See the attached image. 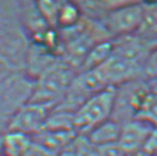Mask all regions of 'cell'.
Returning a JSON list of instances; mask_svg holds the SVG:
<instances>
[{
    "label": "cell",
    "instance_id": "obj_1",
    "mask_svg": "<svg viewBox=\"0 0 157 156\" xmlns=\"http://www.w3.org/2000/svg\"><path fill=\"white\" fill-rule=\"evenodd\" d=\"M76 72L72 65L58 57L56 61L32 81L28 101L52 107L56 106L65 95Z\"/></svg>",
    "mask_w": 157,
    "mask_h": 156
},
{
    "label": "cell",
    "instance_id": "obj_2",
    "mask_svg": "<svg viewBox=\"0 0 157 156\" xmlns=\"http://www.w3.org/2000/svg\"><path fill=\"white\" fill-rule=\"evenodd\" d=\"M115 87H107L84 101L73 112V128L86 134L98 124L111 119L114 109Z\"/></svg>",
    "mask_w": 157,
    "mask_h": 156
},
{
    "label": "cell",
    "instance_id": "obj_3",
    "mask_svg": "<svg viewBox=\"0 0 157 156\" xmlns=\"http://www.w3.org/2000/svg\"><path fill=\"white\" fill-rule=\"evenodd\" d=\"M156 81L144 76L115 88L114 109L111 119L121 124L136 119L146 95Z\"/></svg>",
    "mask_w": 157,
    "mask_h": 156
},
{
    "label": "cell",
    "instance_id": "obj_4",
    "mask_svg": "<svg viewBox=\"0 0 157 156\" xmlns=\"http://www.w3.org/2000/svg\"><path fill=\"white\" fill-rule=\"evenodd\" d=\"M100 22L111 38L137 32L144 20V3L133 2L120 6L103 14Z\"/></svg>",
    "mask_w": 157,
    "mask_h": 156
},
{
    "label": "cell",
    "instance_id": "obj_5",
    "mask_svg": "<svg viewBox=\"0 0 157 156\" xmlns=\"http://www.w3.org/2000/svg\"><path fill=\"white\" fill-rule=\"evenodd\" d=\"M52 109L53 107L50 105L25 101L11 114L7 124V130L17 131L33 137L44 128Z\"/></svg>",
    "mask_w": 157,
    "mask_h": 156
},
{
    "label": "cell",
    "instance_id": "obj_6",
    "mask_svg": "<svg viewBox=\"0 0 157 156\" xmlns=\"http://www.w3.org/2000/svg\"><path fill=\"white\" fill-rule=\"evenodd\" d=\"M151 128L149 124L140 119H133L122 123L118 145L127 156L135 155L144 145Z\"/></svg>",
    "mask_w": 157,
    "mask_h": 156
},
{
    "label": "cell",
    "instance_id": "obj_7",
    "mask_svg": "<svg viewBox=\"0 0 157 156\" xmlns=\"http://www.w3.org/2000/svg\"><path fill=\"white\" fill-rule=\"evenodd\" d=\"M58 58L53 51L45 45L33 42L25 51V71L29 79L33 81Z\"/></svg>",
    "mask_w": 157,
    "mask_h": 156
},
{
    "label": "cell",
    "instance_id": "obj_8",
    "mask_svg": "<svg viewBox=\"0 0 157 156\" xmlns=\"http://www.w3.org/2000/svg\"><path fill=\"white\" fill-rule=\"evenodd\" d=\"M78 135L73 130H50L43 128L42 131L36 134L32 139L33 142L38 143L54 155H58L60 150L69 145L72 139Z\"/></svg>",
    "mask_w": 157,
    "mask_h": 156
},
{
    "label": "cell",
    "instance_id": "obj_9",
    "mask_svg": "<svg viewBox=\"0 0 157 156\" xmlns=\"http://www.w3.org/2000/svg\"><path fill=\"white\" fill-rule=\"evenodd\" d=\"M33 142L30 135L7 130L0 136V154L2 156H22Z\"/></svg>",
    "mask_w": 157,
    "mask_h": 156
},
{
    "label": "cell",
    "instance_id": "obj_10",
    "mask_svg": "<svg viewBox=\"0 0 157 156\" xmlns=\"http://www.w3.org/2000/svg\"><path fill=\"white\" fill-rule=\"evenodd\" d=\"M121 123L116 122L113 119H109L107 121L92 128L89 133L84 134V135L96 147L107 144H113V143H117L120 132H121Z\"/></svg>",
    "mask_w": 157,
    "mask_h": 156
},
{
    "label": "cell",
    "instance_id": "obj_11",
    "mask_svg": "<svg viewBox=\"0 0 157 156\" xmlns=\"http://www.w3.org/2000/svg\"><path fill=\"white\" fill-rule=\"evenodd\" d=\"M82 14L91 18H100L103 14L127 3L142 2V0H72Z\"/></svg>",
    "mask_w": 157,
    "mask_h": 156
},
{
    "label": "cell",
    "instance_id": "obj_12",
    "mask_svg": "<svg viewBox=\"0 0 157 156\" xmlns=\"http://www.w3.org/2000/svg\"><path fill=\"white\" fill-rule=\"evenodd\" d=\"M113 50L112 39L104 40L96 43L94 47L86 53L81 65L78 71H87V70H94L106 61L107 58L111 56Z\"/></svg>",
    "mask_w": 157,
    "mask_h": 156
},
{
    "label": "cell",
    "instance_id": "obj_13",
    "mask_svg": "<svg viewBox=\"0 0 157 156\" xmlns=\"http://www.w3.org/2000/svg\"><path fill=\"white\" fill-rule=\"evenodd\" d=\"M82 17L83 14L75 2H73L72 0H64L58 12L56 29L62 30L71 28L75 25L82 19Z\"/></svg>",
    "mask_w": 157,
    "mask_h": 156
},
{
    "label": "cell",
    "instance_id": "obj_14",
    "mask_svg": "<svg viewBox=\"0 0 157 156\" xmlns=\"http://www.w3.org/2000/svg\"><path fill=\"white\" fill-rule=\"evenodd\" d=\"M136 119L146 122L151 127L157 128V81L146 95Z\"/></svg>",
    "mask_w": 157,
    "mask_h": 156
},
{
    "label": "cell",
    "instance_id": "obj_15",
    "mask_svg": "<svg viewBox=\"0 0 157 156\" xmlns=\"http://www.w3.org/2000/svg\"><path fill=\"white\" fill-rule=\"evenodd\" d=\"M137 32L148 39L157 41V0L144 3V20Z\"/></svg>",
    "mask_w": 157,
    "mask_h": 156
},
{
    "label": "cell",
    "instance_id": "obj_16",
    "mask_svg": "<svg viewBox=\"0 0 157 156\" xmlns=\"http://www.w3.org/2000/svg\"><path fill=\"white\" fill-rule=\"evenodd\" d=\"M40 14L52 28H56V17L64 0H34Z\"/></svg>",
    "mask_w": 157,
    "mask_h": 156
},
{
    "label": "cell",
    "instance_id": "obj_17",
    "mask_svg": "<svg viewBox=\"0 0 157 156\" xmlns=\"http://www.w3.org/2000/svg\"><path fill=\"white\" fill-rule=\"evenodd\" d=\"M133 156H157V128L153 127L145 143L137 153Z\"/></svg>",
    "mask_w": 157,
    "mask_h": 156
},
{
    "label": "cell",
    "instance_id": "obj_18",
    "mask_svg": "<svg viewBox=\"0 0 157 156\" xmlns=\"http://www.w3.org/2000/svg\"><path fill=\"white\" fill-rule=\"evenodd\" d=\"M145 76L151 80H157V45L149 53L144 67Z\"/></svg>",
    "mask_w": 157,
    "mask_h": 156
},
{
    "label": "cell",
    "instance_id": "obj_19",
    "mask_svg": "<svg viewBox=\"0 0 157 156\" xmlns=\"http://www.w3.org/2000/svg\"><path fill=\"white\" fill-rule=\"evenodd\" d=\"M96 156H127L118 143L103 145L96 147Z\"/></svg>",
    "mask_w": 157,
    "mask_h": 156
},
{
    "label": "cell",
    "instance_id": "obj_20",
    "mask_svg": "<svg viewBox=\"0 0 157 156\" xmlns=\"http://www.w3.org/2000/svg\"><path fill=\"white\" fill-rule=\"evenodd\" d=\"M22 156H56L53 153H51L50 150L41 146L40 144L36 142H32L31 146L25 150V153Z\"/></svg>",
    "mask_w": 157,
    "mask_h": 156
},
{
    "label": "cell",
    "instance_id": "obj_21",
    "mask_svg": "<svg viewBox=\"0 0 157 156\" xmlns=\"http://www.w3.org/2000/svg\"><path fill=\"white\" fill-rule=\"evenodd\" d=\"M0 156H2V155H1V154H0Z\"/></svg>",
    "mask_w": 157,
    "mask_h": 156
}]
</instances>
